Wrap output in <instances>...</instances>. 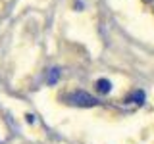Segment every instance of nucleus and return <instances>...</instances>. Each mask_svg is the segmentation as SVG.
Masks as SVG:
<instances>
[{"mask_svg": "<svg viewBox=\"0 0 154 144\" xmlns=\"http://www.w3.org/2000/svg\"><path fill=\"white\" fill-rule=\"evenodd\" d=\"M58 77H60V71L58 69H50V77H48V85H54L58 81Z\"/></svg>", "mask_w": 154, "mask_h": 144, "instance_id": "7ed1b4c3", "label": "nucleus"}, {"mask_svg": "<svg viewBox=\"0 0 154 144\" xmlns=\"http://www.w3.org/2000/svg\"><path fill=\"white\" fill-rule=\"evenodd\" d=\"M96 90H98V92H102V94H108L110 90H112V83H110L108 79L96 81Z\"/></svg>", "mask_w": 154, "mask_h": 144, "instance_id": "f03ea898", "label": "nucleus"}, {"mask_svg": "<svg viewBox=\"0 0 154 144\" xmlns=\"http://www.w3.org/2000/svg\"><path fill=\"white\" fill-rule=\"evenodd\" d=\"M69 100H71V104L79 106V108H93V106L98 104V100L94 96H91L89 92H85V90H75L69 96Z\"/></svg>", "mask_w": 154, "mask_h": 144, "instance_id": "f257e3e1", "label": "nucleus"}]
</instances>
